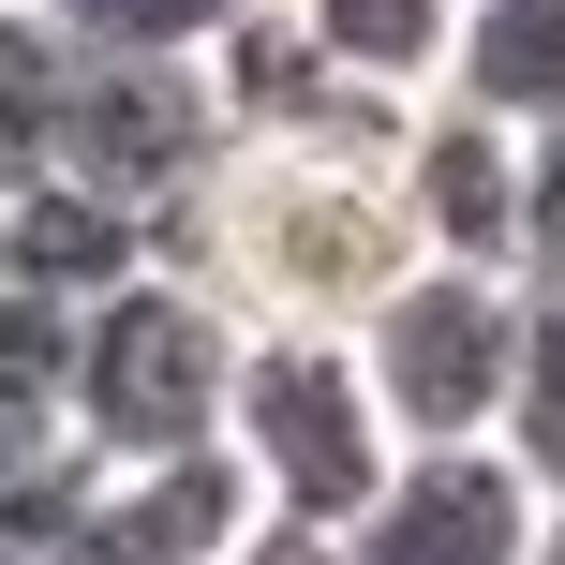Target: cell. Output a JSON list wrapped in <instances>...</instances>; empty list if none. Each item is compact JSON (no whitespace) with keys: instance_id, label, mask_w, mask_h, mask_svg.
<instances>
[{"instance_id":"cell-1","label":"cell","mask_w":565,"mask_h":565,"mask_svg":"<svg viewBox=\"0 0 565 565\" xmlns=\"http://www.w3.org/2000/svg\"><path fill=\"white\" fill-rule=\"evenodd\" d=\"M149 254L194 268L238 328H358L402 268V119H328V135H224V164L149 224Z\"/></svg>"},{"instance_id":"cell-2","label":"cell","mask_w":565,"mask_h":565,"mask_svg":"<svg viewBox=\"0 0 565 565\" xmlns=\"http://www.w3.org/2000/svg\"><path fill=\"white\" fill-rule=\"evenodd\" d=\"M238 387V312L194 268H119L105 298H75V461H164L209 447Z\"/></svg>"},{"instance_id":"cell-3","label":"cell","mask_w":565,"mask_h":565,"mask_svg":"<svg viewBox=\"0 0 565 565\" xmlns=\"http://www.w3.org/2000/svg\"><path fill=\"white\" fill-rule=\"evenodd\" d=\"M224 461L254 477L268 521L342 536V521L372 507V477L402 461V431H387V402H372V372H358V342H342V328H238Z\"/></svg>"},{"instance_id":"cell-4","label":"cell","mask_w":565,"mask_h":565,"mask_svg":"<svg viewBox=\"0 0 565 565\" xmlns=\"http://www.w3.org/2000/svg\"><path fill=\"white\" fill-rule=\"evenodd\" d=\"M507 328H521L507 268L417 254L342 342H358V372H372V402H387L402 447H461V431H491V402H507Z\"/></svg>"},{"instance_id":"cell-5","label":"cell","mask_w":565,"mask_h":565,"mask_svg":"<svg viewBox=\"0 0 565 565\" xmlns=\"http://www.w3.org/2000/svg\"><path fill=\"white\" fill-rule=\"evenodd\" d=\"M45 164L89 179L105 209L164 224L209 164H224V89L209 60H75L60 75V119H45Z\"/></svg>"},{"instance_id":"cell-6","label":"cell","mask_w":565,"mask_h":565,"mask_svg":"<svg viewBox=\"0 0 565 565\" xmlns=\"http://www.w3.org/2000/svg\"><path fill=\"white\" fill-rule=\"evenodd\" d=\"M536 507H551V491L521 477L491 431L402 447L387 477H372V507L342 521V565H521V551H536Z\"/></svg>"},{"instance_id":"cell-7","label":"cell","mask_w":565,"mask_h":565,"mask_svg":"<svg viewBox=\"0 0 565 565\" xmlns=\"http://www.w3.org/2000/svg\"><path fill=\"white\" fill-rule=\"evenodd\" d=\"M402 224L447 268H507L521 254V135L477 119L461 89H431V105L402 119Z\"/></svg>"},{"instance_id":"cell-8","label":"cell","mask_w":565,"mask_h":565,"mask_svg":"<svg viewBox=\"0 0 565 565\" xmlns=\"http://www.w3.org/2000/svg\"><path fill=\"white\" fill-rule=\"evenodd\" d=\"M119 268H149V224H135V209H105L89 179L30 164L15 194H0V282H45V298H105Z\"/></svg>"},{"instance_id":"cell-9","label":"cell","mask_w":565,"mask_h":565,"mask_svg":"<svg viewBox=\"0 0 565 565\" xmlns=\"http://www.w3.org/2000/svg\"><path fill=\"white\" fill-rule=\"evenodd\" d=\"M447 89L507 135H565V0H461Z\"/></svg>"},{"instance_id":"cell-10","label":"cell","mask_w":565,"mask_h":565,"mask_svg":"<svg viewBox=\"0 0 565 565\" xmlns=\"http://www.w3.org/2000/svg\"><path fill=\"white\" fill-rule=\"evenodd\" d=\"M282 15L328 45L342 89H372V105H431L447 89V45H461V0H282Z\"/></svg>"},{"instance_id":"cell-11","label":"cell","mask_w":565,"mask_h":565,"mask_svg":"<svg viewBox=\"0 0 565 565\" xmlns=\"http://www.w3.org/2000/svg\"><path fill=\"white\" fill-rule=\"evenodd\" d=\"M15 461H75V298L0 282V477Z\"/></svg>"},{"instance_id":"cell-12","label":"cell","mask_w":565,"mask_h":565,"mask_svg":"<svg viewBox=\"0 0 565 565\" xmlns=\"http://www.w3.org/2000/svg\"><path fill=\"white\" fill-rule=\"evenodd\" d=\"M491 447L521 461L536 491H565V282H521L507 328V402H491Z\"/></svg>"},{"instance_id":"cell-13","label":"cell","mask_w":565,"mask_h":565,"mask_svg":"<svg viewBox=\"0 0 565 565\" xmlns=\"http://www.w3.org/2000/svg\"><path fill=\"white\" fill-rule=\"evenodd\" d=\"M238 0H45V30L75 60H209Z\"/></svg>"},{"instance_id":"cell-14","label":"cell","mask_w":565,"mask_h":565,"mask_svg":"<svg viewBox=\"0 0 565 565\" xmlns=\"http://www.w3.org/2000/svg\"><path fill=\"white\" fill-rule=\"evenodd\" d=\"M60 75H75V45L45 30V0H0V149H15V164H45Z\"/></svg>"},{"instance_id":"cell-15","label":"cell","mask_w":565,"mask_h":565,"mask_svg":"<svg viewBox=\"0 0 565 565\" xmlns=\"http://www.w3.org/2000/svg\"><path fill=\"white\" fill-rule=\"evenodd\" d=\"M75 491H89V461H15L0 477V565H45L60 521H75Z\"/></svg>"},{"instance_id":"cell-16","label":"cell","mask_w":565,"mask_h":565,"mask_svg":"<svg viewBox=\"0 0 565 565\" xmlns=\"http://www.w3.org/2000/svg\"><path fill=\"white\" fill-rule=\"evenodd\" d=\"M507 282H565V135H521V254Z\"/></svg>"},{"instance_id":"cell-17","label":"cell","mask_w":565,"mask_h":565,"mask_svg":"<svg viewBox=\"0 0 565 565\" xmlns=\"http://www.w3.org/2000/svg\"><path fill=\"white\" fill-rule=\"evenodd\" d=\"M224 565H342V536H312V521H238V536H224Z\"/></svg>"},{"instance_id":"cell-18","label":"cell","mask_w":565,"mask_h":565,"mask_svg":"<svg viewBox=\"0 0 565 565\" xmlns=\"http://www.w3.org/2000/svg\"><path fill=\"white\" fill-rule=\"evenodd\" d=\"M521 565H565V491H551V507H536V551H521Z\"/></svg>"},{"instance_id":"cell-19","label":"cell","mask_w":565,"mask_h":565,"mask_svg":"<svg viewBox=\"0 0 565 565\" xmlns=\"http://www.w3.org/2000/svg\"><path fill=\"white\" fill-rule=\"evenodd\" d=\"M15 179H30V164H15V149H0V194H15Z\"/></svg>"},{"instance_id":"cell-20","label":"cell","mask_w":565,"mask_h":565,"mask_svg":"<svg viewBox=\"0 0 565 565\" xmlns=\"http://www.w3.org/2000/svg\"><path fill=\"white\" fill-rule=\"evenodd\" d=\"M209 565H224V551H209Z\"/></svg>"}]
</instances>
